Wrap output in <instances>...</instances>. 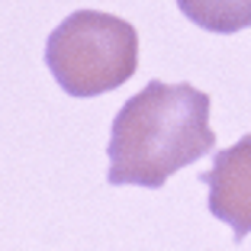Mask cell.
Returning <instances> with one entry per match:
<instances>
[{
  "instance_id": "6da1fadb",
  "label": "cell",
  "mask_w": 251,
  "mask_h": 251,
  "mask_svg": "<svg viewBox=\"0 0 251 251\" xmlns=\"http://www.w3.org/2000/svg\"><path fill=\"white\" fill-rule=\"evenodd\" d=\"M209 94L193 84L148 81L113 119L110 180L113 187H164L171 174L216 148L209 129Z\"/></svg>"
},
{
  "instance_id": "7a4b0ae2",
  "label": "cell",
  "mask_w": 251,
  "mask_h": 251,
  "mask_svg": "<svg viewBox=\"0 0 251 251\" xmlns=\"http://www.w3.org/2000/svg\"><path fill=\"white\" fill-rule=\"evenodd\" d=\"M45 65L71 97H100L123 87L139 68V32L129 20L100 10L65 16L45 42Z\"/></svg>"
},
{
  "instance_id": "3957f363",
  "label": "cell",
  "mask_w": 251,
  "mask_h": 251,
  "mask_svg": "<svg viewBox=\"0 0 251 251\" xmlns=\"http://www.w3.org/2000/svg\"><path fill=\"white\" fill-rule=\"evenodd\" d=\"M203 180L209 187V213L229 226L235 242H245L251 235V135L216 151Z\"/></svg>"
},
{
  "instance_id": "277c9868",
  "label": "cell",
  "mask_w": 251,
  "mask_h": 251,
  "mask_svg": "<svg viewBox=\"0 0 251 251\" xmlns=\"http://www.w3.org/2000/svg\"><path fill=\"white\" fill-rule=\"evenodd\" d=\"M177 10L206 32H242L251 26V0H177Z\"/></svg>"
}]
</instances>
